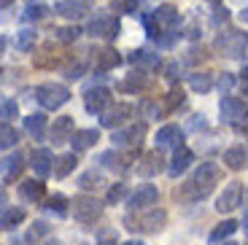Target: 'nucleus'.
<instances>
[{"mask_svg":"<svg viewBox=\"0 0 248 245\" xmlns=\"http://www.w3.org/2000/svg\"><path fill=\"white\" fill-rule=\"evenodd\" d=\"M218 181H221V167L216 162H202L194 170V175L181 189H175V199L178 202H200V199H205L211 194Z\"/></svg>","mask_w":248,"mask_h":245,"instance_id":"nucleus-1","label":"nucleus"},{"mask_svg":"<svg viewBox=\"0 0 248 245\" xmlns=\"http://www.w3.org/2000/svg\"><path fill=\"white\" fill-rule=\"evenodd\" d=\"M213 49L218 51V54L224 57H243L248 49V35L243 30H232V27H227V30H221L216 35V41H213Z\"/></svg>","mask_w":248,"mask_h":245,"instance_id":"nucleus-2","label":"nucleus"},{"mask_svg":"<svg viewBox=\"0 0 248 245\" xmlns=\"http://www.w3.org/2000/svg\"><path fill=\"white\" fill-rule=\"evenodd\" d=\"M221 119L237 129V132H248V103L240 97H221L218 103Z\"/></svg>","mask_w":248,"mask_h":245,"instance_id":"nucleus-3","label":"nucleus"},{"mask_svg":"<svg viewBox=\"0 0 248 245\" xmlns=\"http://www.w3.org/2000/svg\"><path fill=\"white\" fill-rule=\"evenodd\" d=\"M70 213L78 224H94L103 213V202L97 197H89V194H78L70 199Z\"/></svg>","mask_w":248,"mask_h":245,"instance_id":"nucleus-4","label":"nucleus"},{"mask_svg":"<svg viewBox=\"0 0 248 245\" xmlns=\"http://www.w3.org/2000/svg\"><path fill=\"white\" fill-rule=\"evenodd\" d=\"M35 100H38V105L41 108H46V110H57V108H62V105L70 100V89L65 84H41L35 89Z\"/></svg>","mask_w":248,"mask_h":245,"instance_id":"nucleus-5","label":"nucleus"},{"mask_svg":"<svg viewBox=\"0 0 248 245\" xmlns=\"http://www.w3.org/2000/svg\"><path fill=\"white\" fill-rule=\"evenodd\" d=\"M124 224H127V229H132V232H159L165 224H168V213L165 210H149L146 215H124Z\"/></svg>","mask_w":248,"mask_h":245,"instance_id":"nucleus-6","label":"nucleus"},{"mask_svg":"<svg viewBox=\"0 0 248 245\" xmlns=\"http://www.w3.org/2000/svg\"><path fill=\"white\" fill-rule=\"evenodd\" d=\"M87 32L92 38H106V41H113V38L122 32V25H119L116 16H108V14H97L87 25Z\"/></svg>","mask_w":248,"mask_h":245,"instance_id":"nucleus-7","label":"nucleus"},{"mask_svg":"<svg viewBox=\"0 0 248 245\" xmlns=\"http://www.w3.org/2000/svg\"><path fill=\"white\" fill-rule=\"evenodd\" d=\"M132 113H135V108H132L130 103H116V105H108V110H103L100 113V124L106 129H119L127 119H132Z\"/></svg>","mask_w":248,"mask_h":245,"instance_id":"nucleus-8","label":"nucleus"},{"mask_svg":"<svg viewBox=\"0 0 248 245\" xmlns=\"http://www.w3.org/2000/svg\"><path fill=\"white\" fill-rule=\"evenodd\" d=\"M240 199H243V184L240 181H230L224 186V191L218 194L216 210L218 213H232L235 208H240Z\"/></svg>","mask_w":248,"mask_h":245,"instance_id":"nucleus-9","label":"nucleus"},{"mask_svg":"<svg viewBox=\"0 0 248 245\" xmlns=\"http://www.w3.org/2000/svg\"><path fill=\"white\" fill-rule=\"evenodd\" d=\"M143 135H146V124H130V127H119V129H113V146H119V148H130V146H140V140H143Z\"/></svg>","mask_w":248,"mask_h":245,"instance_id":"nucleus-10","label":"nucleus"},{"mask_svg":"<svg viewBox=\"0 0 248 245\" xmlns=\"http://www.w3.org/2000/svg\"><path fill=\"white\" fill-rule=\"evenodd\" d=\"M156 199H159V189H156L154 184H143L130 194L127 205H130V210H146V208H151V205H156Z\"/></svg>","mask_w":248,"mask_h":245,"instance_id":"nucleus-11","label":"nucleus"},{"mask_svg":"<svg viewBox=\"0 0 248 245\" xmlns=\"http://www.w3.org/2000/svg\"><path fill=\"white\" fill-rule=\"evenodd\" d=\"M108 105H111V89L108 86H92V89H87V94H84L87 113H103V110H108Z\"/></svg>","mask_w":248,"mask_h":245,"instance_id":"nucleus-12","label":"nucleus"},{"mask_svg":"<svg viewBox=\"0 0 248 245\" xmlns=\"http://www.w3.org/2000/svg\"><path fill=\"white\" fill-rule=\"evenodd\" d=\"M89 8H92V0H60L54 11L60 14L62 19H70V22H73V19L84 16Z\"/></svg>","mask_w":248,"mask_h":245,"instance_id":"nucleus-13","label":"nucleus"},{"mask_svg":"<svg viewBox=\"0 0 248 245\" xmlns=\"http://www.w3.org/2000/svg\"><path fill=\"white\" fill-rule=\"evenodd\" d=\"M30 165H32V170H35L38 175L44 178V175H49V172L54 170L57 159H54V153H51V148H35V151L30 153Z\"/></svg>","mask_w":248,"mask_h":245,"instance_id":"nucleus-14","label":"nucleus"},{"mask_svg":"<svg viewBox=\"0 0 248 245\" xmlns=\"http://www.w3.org/2000/svg\"><path fill=\"white\" fill-rule=\"evenodd\" d=\"M178 148L184 146V132H181L178 124H165V127L156 132V148Z\"/></svg>","mask_w":248,"mask_h":245,"instance_id":"nucleus-15","label":"nucleus"},{"mask_svg":"<svg viewBox=\"0 0 248 245\" xmlns=\"http://www.w3.org/2000/svg\"><path fill=\"white\" fill-rule=\"evenodd\" d=\"M73 116H60L54 119V124H51V143L54 146H62V143H70V138H73Z\"/></svg>","mask_w":248,"mask_h":245,"instance_id":"nucleus-16","label":"nucleus"},{"mask_svg":"<svg viewBox=\"0 0 248 245\" xmlns=\"http://www.w3.org/2000/svg\"><path fill=\"white\" fill-rule=\"evenodd\" d=\"M162 151L156 148V151H149V153H143V159L138 162V175H143V178H151V175H156V172L162 170Z\"/></svg>","mask_w":248,"mask_h":245,"instance_id":"nucleus-17","label":"nucleus"},{"mask_svg":"<svg viewBox=\"0 0 248 245\" xmlns=\"http://www.w3.org/2000/svg\"><path fill=\"white\" fill-rule=\"evenodd\" d=\"M192 162H194V153L189 151L186 146H178V148H175V153H173V162H170V167H168L170 178H178L184 170H189Z\"/></svg>","mask_w":248,"mask_h":245,"instance_id":"nucleus-18","label":"nucleus"},{"mask_svg":"<svg viewBox=\"0 0 248 245\" xmlns=\"http://www.w3.org/2000/svg\"><path fill=\"white\" fill-rule=\"evenodd\" d=\"M100 140V132L97 129H76L73 138H70V146H73V151H87V148H92L94 143Z\"/></svg>","mask_w":248,"mask_h":245,"instance_id":"nucleus-19","label":"nucleus"},{"mask_svg":"<svg viewBox=\"0 0 248 245\" xmlns=\"http://www.w3.org/2000/svg\"><path fill=\"white\" fill-rule=\"evenodd\" d=\"M116 65H122V57H119L113 49L94 51V70H97V73H108V70H113Z\"/></svg>","mask_w":248,"mask_h":245,"instance_id":"nucleus-20","label":"nucleus"},{"mask_svg":"<svg viewBox=\"0 0 248 245\" xmlns=\"http://www.w3.org/2000/svg\"><path fill=\"white\" fill-rule=\"evenodd\" d=\"M44 194H46L44 181H22V184H19V197H22L25 202H41Z\"/></svg>","mask_w":248,"mask_h":245,"instance_id":"nucleus-21","label":"nucleus"},{"mask_svg":"<svg viewBox=\"0 0 248 245\" xmlns=\"http://www.w3.org/2000/svg\"><path fill=\"white\" fill-rule=\"evenodd\" d=\"M100 162H103V167L111 172H119L122 175L127 167H130V156H124V153H119L116 148H111V151H106L103 156H100Z\"/></svg>","mask_w":248,"mask_h":245,"instance_id":"nucleus-22","label":"nucleus"},{"mask_svg":"<svg viewBox=\"0 0 248 245\" xmlns=\"http://www.w3.org/2000/svg\"><path fill=\"white\" fill-rule=\"evenodd\" d=\"M22 167H25V156L19 151H14V153H8L6 159H3V181H16L19 178V172H22Z\"/></svg>","mask_w":248,"mask_h":245,"instance_id":"nucleus-23","label":"nucleus"},{"mask_svg":"<svg viewBox=\"0 0 248 245\" xmlns=\"http://www.w3.org/2000/svg\"><path fill=\"white\" fill-rule=\"evenodd\" d=\"M246 159H248L246 146H232V148L224 151V165L230 167V170H243V167H246Z\"/></svg>","mask_w":248,"mask_h":245,"instance_id":"nucleus-24","label":"nucleus"},{"mask_svg":"<svg viewBox=\"0 0 248 245\" xmlns=\"http://www.w3.org/2000/svg\"><path fill=\"white\" fill-rule=\"evenodd\" d=\"M154 14H156V19H159L162 30H175V27H178V22H181V14L175 11L173 6H159Z\"/></svg>","mask_w":248,"mask_h":245,"instance_id":"nucleus-25","label":"nucleus"},{"mask_svg":"<svg viewBox=\"0 0 248 245\" xmlns=\"http://www.w3.org/2000/svg\"><path fill=\"white\" fill-rule=\"evenodd\" d=\"M25 221V210L22 208H11V205H6L3 208V218H0V227L6 229V232H11V229H16L19 224Z\"/></svg>","mask_w":248,"mask_h":245,"instance_id":"nucleus-26","label":"nucleus"},{"mask_svg":"<svg viewBox=\"0 0 248 245\" xmlns=\"http://www.w3.org/2000/svg\"><path fill=\"white\" fill-rule=\"evenodd\" d=\"M68 205H70V199L65 194H51L49 199H46L44 208H46V213H54L57 218H65V215H68V210H70Z\"/></svg>","mask_w":248,"mask_h":245,"instance_id":"nucleus-27","label":"nucleus"},{"mask_svg":"<svg viewBox=\"0 0 248 245\" xmlns=\"http://www.w3.org/2000/svg\"><path fill=\"white\" fill-rule=\"evenodd\" d=\"M25 129L35 138V140H44V135H46V116L44 113H30V116L25 119Z\"/></svg>","mask_w":248,"mask_h":245,"instance_id":"nucleus-28","label":"nucleus"},{"mask_svg":"<svg viewBox=\"0 0 248 245\" xmlns=\"http://www.w3.org/2000/svg\"><path fill=\"white\" fill-rule=\"evenodd\" d=\"M76 165H78V159H76V151L62 153L60 159H57V165H54V175H57V178H68L70 172L76 170Z\"/></svg>","mask_w":248,"mask_h":245,"instance_id":"nucleus-29","label":"nucleus"},{"mask_svg":"<svg viewBox=\"0 0 248 245\" xmlns=\"http://www.w3.org/2000/svg\"><path fill=\"white\" fill-rule=\"evenodd\" d=\"M235 229H237V221H232V218L221 221V224H218V227L211 232V243H221V240L232 237V234H235Z\"/></svg>","mask_w":248,"mask_h":245,"instance_id":"nucleus-30","label":"nucleus"},{"mask_svg":"<svg viewBox=\"0 0 248 245\" xmlns=\"http://www.w3.org/2000/svg\"><path fill=\"white\" fill-rule=\"evenodd\" d=\"M146 84H149L146 73H143V70H132V73L127 76V78H124L122 89H124V92H138V89H143Z\"/></svg>","mask_w":248,"mask_h":245,"instance_id":"nucleus-31","label":"nucleus"},{"mask_svg":"<svg viewBox=\"0 0 248 245\" xmlns=\"http://www.w3.org/2000/svg\"><path fill=\"white\" fill-rule=\"evenodd\" d=\"M130 62H132V65H146V68H154V65H159V57L151 54V51H146V49H138V51H132V54H130Z\"/></svg>","mask_w":248,"mask_h":245,"instance_id":"nucleus-32","label":"nucleus"},{"mask_svg":"<svg viewBox=\"0 0 248 245\" xmlns=\"http://www.w3.org/2000/svg\"><path fill=\"white\" fill-rule=\"evenodd\" d=\"M189 86H192L194 92H208L213 86V76L211 73H192L189 76Z\"/></svg>","mask_w":248,"mask_h":245,"instance_id":"nucleus-33","label":"nucleus"},{"mask_svg":"<svg viewBox=\"0 0 248 245\" xmlns=\"http://www.w3.org/2000/svg\"><path fill=\"white\" fill-rule=\"evenodd\" d=\"M16 143H19L16 129H14L11 124H3V129H0V146H3V151H8V148H14Z\"/></svg>","mask_w":248,"mask_h":245,"instance_id":"nucleus-34","label":"nucleus"},{"mask_svg":"<svg viewBox=\"0 0 248 245\" xmlns=\"http://www.w3.org/2000/svg\"><path fill=\"white\" fill-rule=\"evenodd\" d=\"M111 8L116 14H138L140 11V0H111Z\"/></svg>","mask_w":248,"mask_h":245,"instance_id":"nucleus-35","label":"nucleus"},{"mask_svg":"<svg viewBox=\"0 0 248 245\" xmlns=\"http://www.w3.org/2000/svg\"><path fill=\"white\" fill-rule=\"evenodd\" d=\"M140 22H143V27H146V32H149V35L156 41V38H159V30H162V25H159V19H156V14H143Z\"/></svg>","mask_w":248,"mask_h":245,"instance_id":"nucleus-36","label":"nucleus"},{"mask_svg":"<svg viewBox=\"0 0 248 245\" xmlns=\"http://www.w3.org/2000/svg\"><path fill=\"white\" fill-rule=\"evenodd\" d=\"M100 184H103V175H100V172H94V170H87L84 175L78 178V186H81V189H97Z\"/></svg>","mask_w":248,"mask_h":245,"instance_id":"nucleus-37","label":"nucleus"},{"mask_svg":"<svg viewBox=\"0 0 248 245\" xmlns=\"http://www.w3.org/2000/svg\"><path fill=\"white\" fill-rule=\"evenodd\" d=\"M32 43H35V32H32V30H22L16 35V49L19 51H30Z\"/></svg>","mask_w":248,"mask_h":245,"instance_id":"nucleus-38","label":"nucleus"},{"mask_svg":"<svg viewBox=\"0 0 248 245\" xmlns=\"http://www.w3.org/2000/svg\"><path fill=\"white\" fill-rule=\"evenodd\" d=\"M181 103H184V89H181V86H173L168 100H165V110H175Z\"/></svg>","mask_w":248,"mask_h":245,"instance_id":"nucleus-39","label":"nucleus"},{"mask_svg":"<svg viewBox=\"0 0 248 245\" xmlns=\"http://www.w3.org/2000/svg\"><path fill=\"white\" fill-rule=\"evenodd\" d=\"M49 232H51V227L46 224V221H35L32 229L27 232V243H35L38 237H44V234H49Z\"/></svg>","mask_w":248,"mask_h":245,"instance_id":"nucleus-40","label":"nucleus"},{"mask_svg":"<svg viewBox=\"0 0 248 245\" xmlns=\"http://www.w3.org/2000/svg\"><path fill=\"white\" fill-rule=\"evenodd\" d=\"M16 103L14 100H3V105H0V113H3V124H11L14 119H16Z\"/></svg>","mask_w":248,"mask_h":245,"instance_id":"nucleus-41","label":"nucleus"},{"mask_svg":"<svg viewBox=\"0 0 248 245\" xmlns=\"http://www.w3.org/2000/svg\"><path fill=\"white\" fill-rule=\"evenodd\" d=\"M140 113L146 119H159L162 116V108L156 103H151V100H140Z\"/></svg>","mask_w":248,"mask_h":245,"instance_id":"nucleus-42","label":"nucleus"},{"mask_svg":"<svg viewBox=\"0 0 248 245\" xmlns=\"http://www.w3.org/2000/svg\"><path fill=\"white\" fill-rule=\"evenodd\" d=\"M44 16H46V6H41V3H30V6L25 8L27 22H35V19H44Z\"/></svg>","mask_w":248,"mask_h":245,"instance_id":"nucleus-43","label":"nucleus"},{"mask_svg":"<svg viewBox=\"0 0 248 245\" xmlns=\"http://www.w3.org/2000/svg\"><path fill=\"white\" fill-rule=\"evenodd\" d=\"M124 194H127V186H124V184H113L111 189H108V197H106L108 205H116L119 199H124Z\"/></svg>","mask_w":248,"mask_h":245,"instance_id":"nucleus-44","label":"nucleus"},{"mask_svg":"<svg viewBox=\"0 0 248 245\" xmlns=\"http://www.w3.org/2000/svg\"><path fill=\"white\" fill-rule=\"evenodd\" d=\"M81 35V27H62V30H57V38H60L62 43H70V41H76V38Z\"/></svg>","mask_w":248,"mask_h":245,"instance_id":"nucleus-45","label":"nucleus"},{"mask_svg":"<svg viewBox=\"0 0 248 245\" xmlns=\"http://www.w3.org/2000/svg\"><path fill=\"white\" fill-rule=\"evenodd\" d=\"M84 68H87V65H84V62H73V65H70L68 70H65V78L68 81H76V78H81V73H84Z\"/></svg>","mask_w":248,"mask_h":245,"instance_id":"nucleus-46","label":"nucleus"},{"mask_svg":"<svg viewBox=\"0 0 248 245\" xmlns=\"http://www.w3.org/2000/svg\"><path fill=\"white\" fill-rule=\"evenodd\" d=\"M224 22H230V8L216 6L213 8V25H224Z\"/></svg>","mask_w":248,"mask_h":245,"instance_id":"nucleus-47","label":"nucleus"},{"mask_svg":"<svg viewBox=\"0 0 248 245\" xmlns=\"http://www.w3.org/2000/svg\"><path fill=\"white\" fill-rule=\"evenodd\" d=\"M218 86H221V92H230L232 86H235V76H232V73H224L221 78H218Z\"/></svg>","mask_w":248,"mask_h":245,"instance_id":"nucleus-48","label":"nucleus"},{"mask_svg":"<svg viewBox=\"0 0 248 245\" xmlns=\"http://www.w3.org/2000/svg\"><path fill=\"white\" fill-rule=\"evenodd\" d=\"M165 78L168 81L178 78V62H168V65H165Z\"/></svg>","mask_w":248,"mask_h":245,"instance_id":"nucleus-49","label":"nucleus"},{"mask_svg":"<svg viewBox=\"0 0 248 245\" xmlns=\"http://www.w3.org/2000/svg\"><path fill=\"white\" fill-rule=\"evenodd\" d=\"M192 129H205V116H194L192 119Z\"/></svg>","mask_w":248,"mask_h":245,"instance_id":"nucleus-50","label":"nucleus"},{"mask_svg":"<svg viewBox=\"0 0 248 245\" xmlns=\"http://www.w3.org/2000/svg\"><path fill=\"white\" fill-rule=\"evenodd\" d=\"M11 3H14V0H0V6H3V8H8Z\"/></svg>","mask_w":248,"mask_h":245,"instance_id":"nucleus-51","label":"nucleus"},{"mask_svg":"<svg viewBox=\"0 0 248 245\" xmlns=\"http://www.w3.org/2000/svg\"><path fill=\"white\" fill-rule=\"evenodd\" d=\"M240 16H243V22H248V8H243V14H240Z\"/></svg>","mask_w":248,"mask_h":245,"instance_id":"nucleus-52","label":"nucleus"},{"mask_svg":"<svg viewBox=\"0 0 248 245\" xmlns=\"http://www.w3.org/2000/svg\"><path fill=\"white\" fill-rule=\"evenodd\" d=\"M243 81H248V65L243 68Z\"/></svg>","mask_w":248,"mask_h":245,"instance_id":"nucleus-53","label":"nucleus"},{"mask_svg":"<svg viewBox=\"0 0 248 245\" xmlns=\"http://www.w3.org/2000/svg\"><path fill=\"white\" fill-rule=\"evenodd\" d=\"M124 245H143L140 240H130V243H124Z\"/></svg>","mask_w":248,"mask_h":245,"instance_id":"nucleus-54","label":"nucleus"},{"mask_svg":"<svg viewBox=\"0 0 248 245\" xmlns=\"http://www.w3.org/2000/svg\"><path fill=\"white\" fill-rule=\"evenodd\" d=\"M41 245H60V243H54V240H46V243H41Z\"/></svg>","mask_w":248,"mask_h":245,"instance_id":"nucleus-55","label":"nucleus"},{"mask_svg":"<svg viewBox=\"0 0 248 245\" xmlns=\"http://www.w3.org/2000/svg\"><path fill=\"white\" fill-rule=\"evenodd\" d=\"M100 245H113V243H111V240H106V243H100Z\"/></svg>","mask_w":248,"mask_h":245,"instance_id":"nucleus-56","label":"nucleus"},{"mask_svg":"<svg viewBox=\"0 0 248 245\" xmlns=\"http://www.w3.org/2000/svg\"><path fill=\"white\" fill-rule=\"evenodd\" d=\"M246 232H248V215H246Z\"/></svg>","mask_w":248,"mask_h":245,"instance_id":"nucleus-57","label":"nucleus"},{"mask_svg":"<svg viewBox=\"0 0 248 245\" xmlns=\"http://www.w3.org/2000/svg\"><path fill=\"white\" fill-rule=\"evenodd\" d=\"M208 3H218V0H208Z\"/></svg>","mask_w":248,"mask_h":245,"instance_id":"nucleus-58","label":"nucleus"},{"mask_svg":"<svg viewBox=\"0 0 248 245\" xmlns=\"http://www.w3.org/2000/svg\"><path fill=\"white\" fill-rule=\"evenodd\" d=\"M246 94H248V86H246Z\"/></svg>","mask_w":248,"mask_h":245,"instance_id":"nucleus-59","label":"nucleus"}]
</instances>
